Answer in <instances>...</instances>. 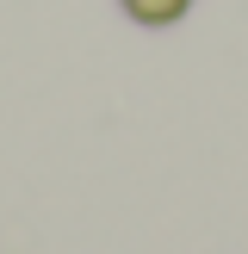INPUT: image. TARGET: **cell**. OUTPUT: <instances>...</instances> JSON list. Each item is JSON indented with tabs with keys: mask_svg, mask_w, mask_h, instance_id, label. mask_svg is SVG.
<instances>
[{
	"mask_svg": "<svg viewBox=\"0 0 248 254\" xmlns=\"http://www.w3.org/2000/svg\"><path fill=\"white\" fill-rule=\"evenodd\" d=\"M124 6H130L143 25H168V19H180V12H186V0H124Z\"/></svg>",
	"mask_w": 248,
	"mask_h": 254,
	"instance_id": "6da1fadb",
	"label": "cell"
}]
</instances>
